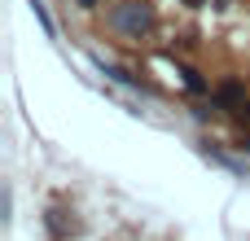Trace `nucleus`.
I'll return each instance as SVG.
<instances>
[{
  "label": "nucleus",
  "instance_id": "1",
  "mask_svg": "<svg viewBox=\"0 0 250 241\" xmlns=\"http://www.w3.org/2000/svg\"><path fill=\"white\" fill-rule=\"evenodd\" d=\"M110 22H114V31H119V35L141 40V35L154 26V9H149L145 0H123V4H114V9H110Z\"/></svg>",
  "mask_w": 250,
  "mask_h": 241
},
{
  "label": "nucleus",
  "instance_id": "2",
  "mask_svg": "<svg viewBox=\"0 0 250 241\" xmlns=\"http://www.w3.org/2000/svg\"><path fill=\"white\" fill-rule=\"evenodd\" d=\"M242 114H246V119H250V101H246V105H242Z\"/></svg>",
  "mask_w": 250,
  "mask_h": 241
},
{
  "label": "nucleus",
  "instance_id": "3",
  "mask_svg": "<svg viewBox=\"0 0 250 241\" xmlns=\"http://www.w3.org/2000/svg\"><path fill=\"white\" fill-rule=\"evenodd\" d=\"M83 4H97V0H83Z\"/></svg>",
  "mask_w": 250,
  "mask_h": 241
}]
</instances>
